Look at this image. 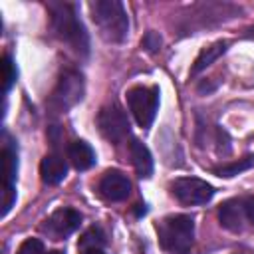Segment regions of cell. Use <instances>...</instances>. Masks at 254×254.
<instances>
[{"label":"cell","instance_id":"obj_1","mask_svg":"<svg viewBox=\"0 0 254 254\" xmlns=\"http://www.w3.org/2000/svg\"><path fill=\"white\" fill-rule=\"evenodd\" d=\"M50 12H52V28H54L56 36L62 42H65L75 54L87 56L89 38H87V32L75 12V6L65 4V2H54V4H50Z\"/></svg>","mask_w":254,"mask_h":254},{"label":"cell","instance_id":"obj_2","mask_svg":"<svg viewBox=\"0 0 254 254\" xmlns=\"http://www.w3.org/2000/svg\"><path fill=\"white\" fill-rule=\"evenodd\" d=\"M91 20L99 28V34L107 42H123L129 34V18L119 0H95L89 2Z\"/></svg>","mask_w":254,"mask_h":254},{"label":"cell","instance_id":"obj_3","mask_svg":"<svg viewBox=\"0 0 254 254\" xmlns=\"http://www.w3.org/2000/svg\"><path fill=\"white\" fill-rule=\"evenodd\" d=\"M157 234L167 254H189L194 242V220L189 214H169L157 224Z\"/></svg>","mask_w":254,"mask_h":254},{"label":"cell","instance_id":"obj_4","mask_svg":"<svg viewBox=\"0 0 254 254\" xmlns=\"http://www.w3.org/2000/svg\"><path fill=\"white\" fill-rule=\"evenodd\" d=\"M127 105L131 115L135 117V121L139 123V127L147 129L151 127L157 109H159V87H145V85H137L131 87L127 91Z\"/></svg>","mask_w":254,"mask_h":254},{"label":"cell","instance_id":"obj_5","mask_svg":"<svg viewBox=\"0 0 254 254\" xmlns=\"http://www.w3.org/2000/svg\"><path fill=\"white\" fill-rule=\"evenodd\" d=\"M171 194L187 206L206 204L214 196V187L196 177H181L171 183Z\"/></svg>","mask_w":254,"mask_h":254},{"label":"cell","instance_id":"obj_6","mask_svg":"<svg viewBox=\"0 0 254 254\" xmlns=\"http://www.w3.org/2000/svg\"><path fill=\"white\" fill-rule=\"evenodd\" d=\"M83 89H85L83 87V77L73 69H65L60 75L58 85L52 93V105L58 111H67L69 107H73L75 103L81 101Z\"/></svg>","mask_w":254,"mask_h":254},{"label":"cell","instance_id":"obj_7","mask_svg":"<svg viewBox=\"0 0 254 254\" xmlns=\"http://www.w3.org/2000/svg\"><path fill=\"white\" fill-rule=\"evenodd\" d=\"M97 127L101 131V135L119 145L127 139L129 135V121H127V115L121 111V107H117L115 103L113 105H105L101 107V111L97 113Z\"/></svg>","mask_w":254,"mask_h":254},{"label":"cell","instance_id":"obj_8","mask_svg":"<svg viewBox=\"0 0 254 254\" xmlns=\"http://www.w3.org/2000/svg\"><path fill=\"white\" fill-rule=\"evenodd\" d=\"M81 224V214L75 208H58L54 210L42 224V230L54 238V240H64L69 236L73 230H77Z\"/></svg>","mask_w":254,"mask_h":254},{"label":"cell","instance_id":"obj_9","mask_svg":"<svg viewBox=\"0 0 254 254\" xmlns=\"http://www.w3.org/2000/svg\"><path fill=\"white\" fill-rule=\"evenodd\" d=\"M97 190H99V194L103 198L113 200V202H119V200H125L129 196V192H131V181L121 171L109 169V171H105L101 175V179L97 183Z\"/></svg>","mask_w":254,"mask_h":254},{"label":"cell","instance_id":"obj_10","mask_svg":"<svg viewBox=\"0 0 254 254\" xmlns=\"http://www.w3.org/2000/svg\"><path fill=\"white\" fill-rule=\"evenodd\" d=\"M244 216H246L244 200H238V198H230V200L222 202L220 208H218V222L230 232H240L242 230Z\"/></svg>","mask_w":254,"mask_h":254},{"label":"cell","instance_id":"obj_11","mask_svg":"<svg viewBox=\"0 0 254 254\" xmlns=\"http://www.w3.org/2000/svg\"><path fill=\"white\" fill-rule=\"evenodd\" d=\"M16 173H18V153H16V145L14 141L4 133V145H2V190H16L14 189V181H16Z\"/></svg>","mask_w":254,"mask_h":254},{"label":"cell","instance_id":"obj_12","mask_svg":"<svg viewBox=\"0 0 254 254\" xmlns=\"http://www.w3.org/2000/svg\"><path fill=\"white\" fill-rule=\"evenodd\" d=\"M67 175V163L62 155L58 153H50L42 159L40 163V177L46 185H58L65 179Z\"/></svg>","mask_w":254,"mask_h":254},{"label":"cell","instance_id":"obj_13","mask_svg":"<svg viewBox=\"0 0 254 254\" xmlns=\"http://www.w3.org/2000/svg\"><path fill=\"white\" fill-rule=\"evenodd\" d=\"M67 159L77 171H87L95 163V153H93L89 143L77 139V141H71L67 145Z\"/></svg>","mask_w":254,"mask_h":254},{"label":"cell","instance_id":"obj_14","mask_svg":"<svg viewBox=\"0 0 254 254\" xmlns=\"http://www.w3.org/2000/svg\"><path fill=\"white\" fill-rule=\"evenodd\" d=\"M129 155H131V161H133V167H135L137 175L141 179H149L153 175V157H151V151L139 139H133L129 143Z\"/></svg>","mask_w":254,"mask_h":254},{"label":"cell","instance_id":"obj_15","mask_svg":"<svg viewBox=\"0 0 254 254\" xmlns=\"http://www.w3.org/2000/svg\"><path fill=\"white\" fill-rule=\"evenodd\" d=\"M226 48H228V42H224V40H218V42H214V44H210L208 48H202V52L196 56V60H194V64H192V69H190V73L194 75V73H198V71H202L204 67H208L214 60H218L224 52H226Z\"/></svg>","mask_w":254,"mask_h":254},{"label":"cell","instance_id":"obj_16","mask_svg":"<svg viewBox=\"0 0 254 254\" xmlns=\"http://www.w3.org/2000/svg\"><path fill=\"white\" fill-rule=\"evenodd\" d=\"M105 244V234L99 226H91L83 232V236L79 238V250L85 248H103Z\"/></svg>","mask_w":254,"mask_h":254},{"label":"cell","instance_id":"obj_17","mask_svg":"<svg viewBox=\"0 0 254 254\" xmlns=\"http://www.w3.org/2000/svg\"><path fill=\"white\" fill-rule=\"evenodd\" d=\"M248 167H252V157H246V159H242V161H238V163H232V165H222V167L214 169V173H216L218 177L230 179V177H234V175L246 171Z\"/></svg>","mask_w":254,"mask_h":254},{"label":"cell","instance_id":"obj_18","mask_svg":"<svg viewBox=\"0 0 254 254\" xmlns=\"http://www.w3.org/2000/svg\"><path fill=\"white\" fill-rule=\"evenodd\" d=\"M2 69H4V93L10 91V87L14 85L16 77H18V69H16V64L12 62V58L6 54L4 60H2Z\"/></svg>","mask_w":254,"mask_h":254},{"label":"cell","instance_id":"obj_19","mask_svg":"<svg viewBox=\"0 0 254 254\" xmlns=\"http://www.w3.org/2000/svg\"><path fill=\"white\" fill-rule=\"evenodd\" d=\"M16 254H44V244L38 238H28L20 244Z\"/></svg>","mask_w":254,"mask_h":254},{"label":"cell","instance_id":"obj_20","mask_svg":"<svg viewBox=\"0 0 254 254\" xmlns=\"http://www.w3.org/2000/svg\"><path fill=\"white\" fill-rule=\"evenodd\" d=\"M149 52H157L159 48H161V36L157 34V32H147V36L143 38V42H141Z\"/></svg>","mask_w":254,"mask_h":254},{"label":"cell","instance_id":"obj_21","mask_svg":"<svg viewBox=\"0 0 254 254\" xmlns=\"http://www.w3.org/2000/svg\"><path fill=\"white\" fill-rule=\"evenodd\" d=\"M244 208H246V216H248V220H250L252 226H254V196H248V198L244 200Z\"/></svg>","mask_w":254,"mask_h":254},{"label":"cell","instance_id":"obj_22","mask_svg":"<svg viewBox=\"0 0 254 254\" xmlns=\"http://www.w3.org/2000/svg\"><path fill=\"white\" fill-rule=\"evenodd\" d=\"M79 254H105L101 248H85V250H81Z\"/></svg>","mask_w":254,"mask_h":254},{"label":"cell","instance_id":"obj_23","mask_svg":"<svg viewBox=\"0 0 254 254\" xmlns=\"http://www.w3.org/2000/svg\"><path fill=\"white\" fill-rule=\"evenodd\" d=\"M48 254H64L62 250H52V252H48Z\"/></svg>","mask_w":254,"mask_h":254},{"label":"cell","instance_id":"obj_24","mask_svg":"<svg viewBox=\"0 0 254 254\" xmlns=\"http://www.w3.org/2000/svg\"><path fill=\"white\" fill-rule=\"evenodd\" d=\"M250 36H252V38H254V28H252V30H250Z\"/></svg>","mask_w":254,"mask_h":254}]
</instances>
